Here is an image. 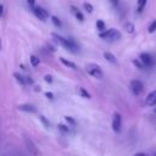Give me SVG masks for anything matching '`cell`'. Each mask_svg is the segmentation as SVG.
Returning <instances> with one entry per match:
<instances>
[{
	"label": "cell",
	"instance_id": "cell-1",
	"mask_svg": "<svg viewBox=\"0 0 156 156\" xmlns=\"http://www.w3.org/2000/svg\"><path fill=\"white\" fill-rule=\"evenodd\" d=\"M52 38H54V40H55L56 43H58V44H60L61 46H63L66 50H68V51H71V52H77V51H78L77 44L73 43L72 40H68V39H66V38H63V37H61V35H57L56 33H52Z\"/></svg>",
	"mask_w": 156,
	"mask_h": 156
},
{
	"label": "cell",
	"instance_id": "cell-2",
	"mask_svg": "<svg viewBox=\"0 0 156 156\" xmlns=\"http://www.w3.org/2000/svg\"><path fill=\"white\" fill-rule=\"evenodd\" d=\"M121 32L118 30V29H116V28H111V29H107V30H105V32H101L100 34H99V37L101 38V39H105V40H107V41H116V40H118L119 38H121Z\"/></svg>",
	"mask_w": 156,
	"mask_h": 156
},
{
	"label": "cell",
	"instance_id": "cell-3",
	"mask_svg": "<svg viewBox=\"0 0 156 156\" xmlns=\"http://www.w3.org/2000/svg\"><path fill=\"white\" fill-rule=\"evenodd\" d=\"M85 71L89 76H91L94 78H98V79L102 78V76H104V72H102L101 67L96 63H88L87 67H85Z\"/></svg>",
	"mask_w": 156,
	"mask_h": 156
},
{
	"label": "cell",
	"instance_id": "cell-4",
	"mask_svg": "<svg viewBox=\"0 0 156 156\" xmlns=\"http://www.w3.org/2000/svg\"><path fill=\"white\" fill-rule=\"evenodd\" d=\"M129 87H130V90H132V93L134 95H140L143 93V90H144V84L138 79H133L130 82Z\"/></svg>",
	"mask_w": 156,
	"mask_h": 156
},
{
	"label": "cell",
	"instance_id": "cell-5",
	"mask_svg": "<svg viewBox=\"0 0 156 156\" xmlns=\"http://www.w3.org/2000/svg\"><path fill=\"white\" fill-rule=\"evenodd\" d=\"M121 128H122V117L119 113L115 112L112 115V129H113V132L119 133Z\"/></svg>",
	"mask_w": 156,
	"mask_h": 156
},
{
	"label": "cell",
	"instance_id": "cell-6",
	"mask_svg": "<svg viewBox=\"0 0 156 156\" xmlns=\"http://www.w3.org/2000/svg\"><path fill=\"white\" fill-rule=\"evenodd\" d=\"M139 61L144 65L145 68H150V67L154 65V60H152L151 55L147 54V52H141V54L139 55Z\"/></svg>",
	"mask_w": 156,
	"mask_h": 156
},
{
	"label": "cell",
	"instance_id": "cell-7",
	"mask_svg": "<svg viewBox=\"0 0 156 156\" xmlns=\"http://www.w3.org/2000/svg\"><path fill=\"white\" fill-rule=\"evenodd\" d=\"M33 12H34V15H35L40 21H45V20L49 17L48 11L44 10V9L40 7V6H35V7H33Z\"/></svg>",
	"mask_w": 156,
	"mask_h": 156
},
{
	"label": "cell",
	"instance_id": "cell-8",
	"mask_svg": "<svg viewBox=\"0 0 156 156\" xmlns=\"http://www.w3.org/2000/svg\"><path fill=\"white\" fill-rule=\"evenodd\" d=\"M145 104L147 106H155L156 105V90H152L151 93L147 94L145 98Z\"/></svg>",
	"mask_w": 156,
	"mask_h": 156
},
{
	"label": "cell",
	"instance_id": "cell-9",
	"mask_svg": "<svg viewBox=\"0 0 156 156\" xmlns=\"http://www.w3.org/2000/svg\"><path fill=\"white\" fill-rule=\"evenodd\" d=\"M26 145H27V149L29 150V152H30L32 155H34V156L38 155V149H37V146L33 144V141H32L30 139L26 138Z\"/></svg>",
	"mask_w": 156,
	"mask_h": 156
},
{
	"label": "cell",
	"instance_id": "cell-10",
	"mask_svg": "<svg viewBox=\"0 0 156 156\" xmlns=\"http://www.w3.org/2000/svg\"><path fill=\"white\" fill-rule=\"evenodd\" d=\"M71 11L73 12V15H74V17L78 20V21H80V22H83L84 21V16H83V13L76 7V6H71Z\"/></svg>",
	"mask_w": 156,
	"mask_h": 156
},
{
	"label": "cell",
	"instance_id": "cell-11",
	"mask_svg": "<svg viewBox=\"0 0 156 156\" xmlns=\"http://www.w3.org/2000/svg\"><path fill=\"white\" fill-rule=\"evenodd\" d=\"M18 110L23 111V112H35V107L33 105H29V104H23V105H20L18 106Z\"/></svg>",
	"mask_w": 156,
	"mask_h": 156
},
{
	"label": "cell",
	"instance_id": "cell-12",
	"mask_svg": "<svg viewBox=\"0 0 156 156\" xmlns=\"http://www.w3.org/2000/svg\"><path fill=\"white\" fill-rule=\"evenodd\" d=\"M104 57H105V60H107L110 63H113V65H116V63H117V58H116V56H115L113 54L108 52V51L104 52Z\"/></svg>",
	"mask_w": 156,
	"mask_h": 156
},
{
	"label": "cell",
	"instance_id": "cell-13",
	"mask_svg": "<svg viewBox=\"0 0 156 156\" xmlns=\"http://www.w3.org/2000/svg\"><path fill=\"white\" fill-rule=\"evenodd\" d=\"M13 77L18 80V83H20V84L26 85V76H23V74L18 73V72H15V73H13Z\"/></svg>",
	"mask_w": 156,
	"mask_h": 156
},
{
	"label": "cell",
	"instance_id": "cell-14",
	"mask_svg": "<svg viewBox=\"0 0 156 156\" xmlns=\"http://www.w3.org/2000/svg\"><path fill=\"white\" fill-rule=\"evenodd\" d=\"M60 61L65 65V66H67V67H71V68H77V66H76V63L74 62H72V61H68V60H66V58H63V57H61L60 58Z\"/></svg>",
	"mask_w": 156,
	"mask_h": 156
},
{
	"label": "cell",
	"instance_id": "cell-15",
	"mask_svg": "<svg viewBox=\"0 0 156 156\" xmlns=\"http://www.w3.org/2000/svg\"><path fill=\"white\" fill-rule=\"evenodd\" d=\"M77 91H78V94H79L80 96H83V98H85V99H90V94H89L84 88L79 87V88L77 89Z\"/></svg>",
	"mask_w": 156,
	"mask_h": 156
},
{
	"label": "cell",
	"instance_id": "cell-16",
	"mask_svg": "<svg viewBox=\"0 0 156 156\" xmlns=\"http://www.w3.org/2000/svg\"><path fill=\"white\" fill-rule=\"evenodd\" d=\"M136 2H138V12L140 13V12H143V11H144V9H145V6H146L147 0H138Z\"/></svg>",
	"mask_w": 156,
	"mask_h": 156
},
{
	"label": "cell",
	"instance_id": "cell-17",
	"mask_svg": "<svg viewBox=\"0 0 156 156\" xmlns=\"http://www.w3.org/2000/svg\"><path fill=\"white\" fill-rule=\"evenodd\" d=\"M30 63H32V66H33V67H37V66L40 63L39 57H37L35 55H32V56H30Z\"/></svg>",
	"mask_w": 156,
	"mask_h": 156
},
{
	"label": "cell",
	"instance_id": "cell-18",
	"mask_svg": "<svg viewBox=\"0 0 156 156\" xmlns=\"http://www.w3.org/2000/svg\"><path fill=\"white\" fill-rule=\"evenodd\" d=\"M39 118H40V121H41V123H43V126L45 128H49L50 127V122H49V119L45 116H39Z\"/></svg>",
	"mask_w": 156,
	"mask_h": 156
},
{
	"label": "cell",
	"instance_id": "cell-19",
	"mask_svg": "<svg viewBox=\"0 0 156 156\" xmlns=\"http://www.w3.org/2000/svg\"><path fill=\"white\" fill-rule=\"evenodd\" d=\"M155 30H156V20H154V21L150 23L149 28H147V32H149V33H154Z\"/></svg>",
	"mask_w": 156,
	"mask_h": 156
},
{
	"label": "cell",
	"instance_id": "cell-20",
	"mask_svg": "<svg viewBox=\"0 0 156 156\" xmlns=\"http://www.w3.org/2000/svg\"><path fill=\"white\" fill-rule=\"evenodd\" d=\"M96 28H98L99 30H104V29H105V22L101 21V20H98V21H96Z\"/></svg>",
	"mask_w": 156,
	"mask_h": 156
},
{
	"label": "cell",
	"instance_id": "cell-21",
	"mask_svg": "<svg viewBox=\"0 0 156 156\" xmlns=\"http://www.w3.org/2000/svg\"><path fill=\"white\" fill-rule=\"evenodd\" d=\"M126 30H127L128 33H134V24L130 23V22L126 23Z\"/></svg>",
	"mask_w": 156,
	"mask_h": 156
},
{
	"label": "cell",
	"instance_id": "cell-22",
	"mask_svg": "<svg viewBox=\"0 0 156 156\" xmlns=\"http://www.w3.org/2000/svg\"><path fill=\"white\" fill-rule=\"evenodd\" d=\"M51 21H52V23H54L56 27H61V21L58 20V17L52 16V17H51Z\"/></svg>",
	"mask_w": 156,
	"mask_h": 156
},
{
	"label": "cell",
	"instance_id": "cell-23",
	"mask_svg": "<svg viewBox=\"0 0 156 156\" xmlns=\"http://www.w3.org/2000/svg\"><path fill=\"white\" fill-rule=\"evenodd\" d=\"M57 128H58L61 132H63V133H68V132H69V128H68L67 126H65V124H61V123L57 126Z\"/></svg>",
	"mask_w": 156,
	"mask_h": 156
},
{
	"label": "cell",
	"instance_id": "cell-24",
	"mask_svg": "<svg viewBox=\"0 0 156 156\" xmlns=\"http://www.w3.org/2000/svg\"><path fill=\"white\" fill-rule=\"evenodd\" d=\"M84 9H85L89 13H91V12H93V10H94V9H93V6H91V4H89V2H84Z\"/></svg>",
	"mask_w": 156,
	"mask_h": 156
},
{
	"label": "cell",
	"instance_id": "cell-25",
	"mask_svg": "<svg viewBox=\"0 0 156 156\" xmlns=\"http://www.w3.org/2000/svg\"><path fill=\"white\" fill-rule=\"evenodd\" d=\"M133 63H134V65H135V66H136L138 68H140V69H145L144 65H143V63H141V62H140L139 60H133Z\"/></svg>",
	"mask_w": 156,
	"mask_h": 156
},
{
	"label": "cell",
	"instance_id": "cell-26",
	"mask_svg": "<svg viewBox=\"0 0 156 156\" xmlns=\"http://www.w3.org/2000/svg\"><path fill=\"white\" fill-rule=\"evenodd\" d=\"M44 80L46 82V83H52V76H50V74H46L45 77H44Z\"/></svg>",
	"mask_w": 156,
	"mask_h": 156
},
{
	"label": "cell",
	"instance_id": "cell-27",
	"mask_svg": "<svg viewBox=\"0 0 156 156\" xmlns=\"http://www.w3.org/2000/svg\"><path fill=\"white\" fill-rule=\"evenodd\" d=\"M65 119H66L68 123H71V124H76V121H74L72 117H68V116H66V117H65Z\"/></svg>",
	"mask_w": 156,
	"mask_h": 156
},
{
	"label": "cell",
	"instance_id": "cell-28",
	"mask_svg": "<svg viewBox=\"0 0 156 156\" xmlns=\"http://www.w3.org/2000/svg\"><path fill=\"white\" fill-rule=\"evenodd\" d=\"M26 84H33V79L28 76H26Z\"/></svg>",
	"mask_w": 156,
	"mask_h": 156
},
{
	"label": "cell",
	"instance_id": "cell-29",
	"mask_svg": "<svg viewBox=\"0 0 156 156\" xmlns=\"http://www.w3.org/2000/svg\"><path fill=\"white\" fill-rule=\"evenodd\" d=\"M45 96H46L48 99H50V100H52V99H54V95H52V93H50V91L45 93Z\"/></svg>",
	"mask_w": 156,
	"mask_h": 156
},
{
	"label": "cell",
	"instance_id": "cell-30",
	"mask_svg": "<svg viewBox=\"0 0 156 156\" xmlns=\"http://www.w3.org/2000/svg\"><path fill=\"white\" fill-rule=\"evenodd\" d=\"M28 1V4H29V6L33 9V7H35V0H27Z\"/></svg>",
	"mask_w": 156,
	"mask_h": 156
},
{
	"label": "cell",
	"instance_id": "cell-31",
	"mask_svg": "<svg viewBox=\"0 0 156 156\" xmlns=\"http://www.w3.org/2000/svg\"><path fill=\"white\" fill-rule=\"evenodd\" d=\"M110 2H111L113 6H117V5H118V2H119V0H110Z\"/></svg>",
	"mask_w": 156,
	"mask_h": 156
},
{
	"label": "cell",
	"instance_id": "cell-32",
	"mask_svg": "<svg viewBox=\"0 0 156 156\" xmlns=\"http://www.w3.org/2000/svg\"><path fill=\"white\" fill-rule=\"evenodd\" d=\"M133 156H147L145 152H138V154H135V155H133Z\"/></svg>",
	"mask_w": 156,
	"mask_h": 156
},
{
	"label": "cell",
	"instance_id": "cell-33",
	"mask_svg": "<svg viewBox=\"0 0 156 156\" xmlns=\"http://www.w3.org/2000/svg\"><path fill=\"white\" fill-rule=\"evenodd\" d=\"M2 13H4V6L0 4V16H2Z\"/></svg>",
	"mask_w": 156,
	"mask_h": 156
},
{
	"label": "cell",
	"instance_id": "cell-34",
	"mask_svg": "<svg viewBox=\"0 0 156 156\" xmlns=\"http://www.w3.org/2000/svg\"><path fill=\"white\" fill-rule=\"evenodd\" d=\"M0 48H1V40H0Z\"/></svg>",
	"mask_w": 156,
	"mask_h": 156
},
{
	"label": "cell",
	"instance_id": "cell-35",
	"mask_svg": "<svg viewBox=\"0 0 156 156\" xmlns=\"http://www.w3.org/2000/svg\"><path fill=\"white\" fill-rule=\"evenodd\" d=\"M154 156H156V152H155V154H154Z\"/></svg>",
	"mask_w": 156,
	"mask_h": 156
},
{
	"label": "cell",
	"instance_id": "cell-36",
	"mask_svg": "<svg viewBox=\"0 0 156 156\" xmlns=\"http://www.w3.org/2000/svg\"><path fill=\"white\" fill-rule=\"evenodd\" d=\"M155 113H156V108H155Z\"/></svg>",
	"mask_w": 156,
	"mask_h": 156
}]
</instances>
